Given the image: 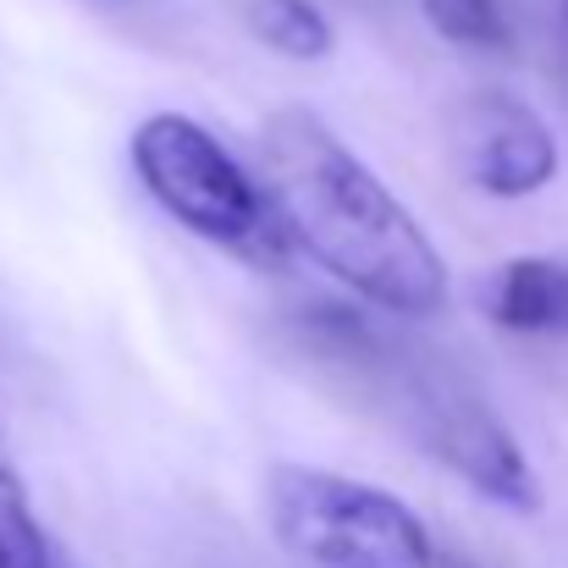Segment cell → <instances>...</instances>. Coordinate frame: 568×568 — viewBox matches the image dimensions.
I'll return each mask as SVG.
<instances>
[{"mask_svg":"<svg viewBox=\"0 0 568 568\" xmlns=\"http://www.w3.org/2000/svg\"><path fill=\"white\" fill-rule=\"evenodd\" d=\"M254 183L282 248H298L381 315L425 321L453 298V276L408 204L304 105L260 122Z\"/></svg>","mask_w":568,"mask_h":568,"instance_id":"1","label":"cell"},{"mask_svg":"<svg viewBox=\"0 0 568 568\" xmlns=\"http://www.w3.org/2000/svg\"><path fill=\"white\" fill-rule=\"evenodd\" d=\"M265 519L276 547L304 568H436L425 519L386 486L337 469L271 464Z\"/></svg>","mask_w":568,"mask_h":568,"instance_id":"2","label":"cell"},{"mask_svg":"<svg viewBox=\"0 0 568 568\" xmlns=\"http://www.w3.org/2000/svg\"><path fill=\"white\" fill-rule=\"evenodd\" d=\"M128 166L139 178V189L150 193L183 232L232 248L243 260L276 265L282 260V237L271 226L265 193L254 183V172L183 111H155L133 128L128 139Z\"/></svg>","mask_w":568,"mask_h":568,"instance_id":"3","label":"cell"},{"mask_svg":"<svg viewBox=\"0 0 568 568\" xmlns=\"http://www.w3.org/2000/svg\"><path fill=\"white\" fill-rule=\"evenodd\" d=\"M403 397H408L403 408L414 419L419 453H430L442 469H453L486 503H497L508 514H541V480H536L525 447L514 442V430L486 403L430 376H414L403 386Z\"/></svg>","mask_w":568,"mask_h":568,"instance_id":"4","label":"cell"},{"mask_svg":"<svg viewBox=\"0 0 568 568\" xmlns=\"http://www.w3.org/2000/svg\"><path fill=\"white\" fill-rule=\"evenodd\" d=\"M447 144L458 178L486 199H536L541 189H552L564 166L552 128L503 89L464 94L447 122Z\"/></svg>","mask_w":568,"mask_h":568,"instance_id":"5","label":"cell"},{"mask_svg":"<svg viewBox=\"0 0 568 568\" xmlns=\"http://www.w3.org/2000/svg\"><path fill=\"white\" fill-rule=\"evenodd\" d=\"M480 315L497 332H519V337H568V265L547 254H519L503 260L480 293H475Z\"/></svg>","mask_w":568,"mask_h":568,"instance_id":"6","label":"cell"},{"mask_svg":"<svg viewBox=\"0 0 568 568\" xmlns=\"http://www.w3.org/2000/svg\"><path fill=\"white\" fill-rule=\"evenodd\" d=\"M248 33L287 61H326L337 44L315 0H248Z\"/></svg>","mask_w":568,"mask_h":568,"instance_id":"7","label":"cell"},{"mask_svg":"<svg viewBox=\"0 0 568 568\" xmlns=\"http://www.w3.org/2000/svg\"><path fill=\"white\" fill-rule=\"evenodd\" d=\"M0 568H61L33 503H28V486L6 447V430H0Z\"/></svg>","mask_w":568,"mask_h":568,"instance_id":"8","label":"cell"},{"mask_svg":"<svg viewBox=\"0 0 568 568\" xmlns=\"http://www.w3.org/2000/svg\"><path fill=\"white\" fill-rule=\"evenodd\" d=\"M425 22L458 50H508L514 28L497 0H425Z\"/></svg>","mask_w":568,"mask_h":568,"instance_id":"9","label":"cell"}]
</instances>
